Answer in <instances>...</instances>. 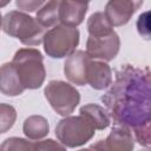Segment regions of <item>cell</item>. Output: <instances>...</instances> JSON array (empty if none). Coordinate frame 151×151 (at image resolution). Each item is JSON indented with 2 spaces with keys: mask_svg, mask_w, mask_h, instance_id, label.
<instances>
[{
  "mask_svg": "<svg viewBox=\"0 0 151 151\" xmlns=\"http://www.w3.org/2000/svg\"><path fill=\"white\" fill-rule=\"evenodd\" d=\"M92 58L85 51H76L67 57L64 64V73L67 80L74 85L84 86L87 84V67Z\"/></svg>",
  "mask_w": 151,
  "mask_h": 151,
  "instance_id": "52a82bcc",
  "label": "cell"
},
{
  "mask_svg": "<svg viewBox=\"0 0 151 151\" xmlns=\"http://www.w3.org/2000/svg\"><path fill=\"white\" fill-rule=\"evenodd\" d=\"M21 83L25 88H39L46 77V70L42 61V54L37 48H20L15 52L13 59Z\"/></svg>",
  "mask_w": 151,
  "mask_h": 151,
  "instance_id": "7a4b0ae2",
  "label": "cell"
},
{
  "mask_svg": "<svg viewBox=\"0 0 151 151\" xmlns=\"http://www.w3.org/2000/svg\"><path fill=\"white\" fill-rule=\"evenodd\" d=\"M44 51L54 59H61L76 52L79 44V31L77 27L59 24L45 33Z\"/></svg>",
  "mask_w": 151,
  "mask_h": 151,
  "instance_id": "277c9868",
  "label": "cell"
},
{
  "mask_svg": "<svg viewBox=\"0 0 151 151\" xmlns=\"http://www.w3.org/2000/svg\"><path fill=\"white\" fill-rule=\"evenodd\" d=\"M137 137L140 144L151 147V122L137 130Z\"/></svg>",
  "mask_w": 151,
  "mask_h": 151,
  "instance_id": "44dd1931",
  "label": "cell"
},
{
  "mask_svg": "<svg viewBox=\"0 0 151 151\" xmlns=\"http://www.w3.org/2000/svg\"><path fill=\"white\" fill-rule=\"evenodd\" d=\"M94 131V126L85 116H67L57 124L55 136L64 146L78 147L91 140Z\"/></svg>",
  "mask_w": 151,
  "mask_h": 151,
  "instance_id": "3957f363",
  "label": "cell"
},
{
  "mask_svg": "<svg viewBox=\"0 0 151 151\" xmlns=\"http://www.w3.org/2000/svg\"><path fill=\"white\" fill-rule=\"evenodd\" d=\"M88 9V2L85 0H61L60 24L77 27L84 21Z\"/></svg>",
  "mask_w": 151,
  "mask_h": 151,
  "instance_id": "30bf717a",
  "label": "cell"
},
{
  "mask_svg": "<svg viewBox=\"0 0 151 151\" xmlns=\"http://www.w3.org/2000/svg\"><path fill=\"white\" fill-rule=\"evenodd\" d=\"M144 0H109L104 13L113 26H123L140 8Z\"/></svg>",
  "mask_w": 151,
  "mask_h": 151,
  "instance_id": "ba28073f",
  "label": "cell"
},
{
  "mask_svg": "<svg viewBox=\"0 0 151 151\" xmlns=\"http://www.w3.org/2000/svg\"><path fill=\"white\" fill-rule=\"evenodd\" d=\"M9 1H11V0H0V6H1V7H5Z\"/></svg>",
  "mask_w": 151,
  "mask_h": 151,
  "instance_id": "603a6c76",
  "label": "cell"
},
{
  "mask_svg": "<svg viewBox=\"0 0 151 151\" xmlns=\"http://www.w3.org/2000/svg\"><path fill=\"white\" fill-rule=\"evenodd\" d=\"M17 111L13 106L0 104V133L7 132L15 123Z\"/></svg>",
  "mask_w": 151,
  "mask_h": 151,
  "instance_id": "e0dca14e",
  "label": "cell"
},
{
  "mask_svg": "<svg viewBox=\"0 0 151 151\" xmlns=\"http://www.w3.org/2000/svg\"><path fill=\"white\" fill-rule=\"evenodd\" d=\"M79 113L85 116L96 130H104L110 125V118L106 111L97 104H86L80 107Z\"/></svg>",
  "mask_w": 151,
  "mask_h": 151,
  "instance_id": "9a60e30c",
  "label": "cell"
},
{
  "mask_svg": "<svg viewBox=\"0 0 151 151\" xmlns=\"http://www.w3.org/2000/svg\"><path fill=\"white\" fill-rule=\"evenodd\" d=\"M1 150L6 151H11V150H37L35 143L28 142L24 138H18V137H12V138H7L6 140H4L2 145H1Z\"/></svg>",
  "mask_w": 151,
  "mask_h": 151,
  "instance_id": "ac0fdd59",
  "label": "cell"
},
{
  "mask_svg": "<svg viewBox=\"0 0 151 151\" xmlns=\"http://www.w3.org/2000/svg\"><path fill=\"white\" fill-rule=\"evenodd\" d=\"M60 5H61V0H48L37 12V20L46 28L59 25L60 24Z\"/></svg>",
  "mask_w": 151,
  "mask_h": 151,
  "instance_id": "5bb4252c",
  "label": "cell"
},
{
  "mask_svg": "<svg viewBox=\"0 0 151 151\" xmlns=\"http://www.w3.org/2000/svg\"><path fill=\"white\" fill-rule=\"evenodd\" d=\"M119 48L120 39L114 31L101 37L88 35L86 41V52L92 59H99L104 61L113 60L117 57Z\"/></svg>",
  "mask_w": 151,
  "mask_h": 151,
  "instance_id": "8992f818",
  "label": "cell"
},
{
  "mask_svg": "<svg viewBox=\"0 0 151 151\" xmlns=\"http://www.w3.org/2000/svg\"><path fill=\"white\" fill-rule=\"evenodd\" d=\"M4 33L19 39L21 44L27 46H38L44 41L46 27H44L37 18H32L22 11H12L4 15L1 24Z\"/></svg>",
  "mask_w": 151,
  "mask_h": 151,
  "instance_id": "6da1fadb",
  "label": "cell"
},
{
  "mask_svg": "<svg viewBox=\"0 0 151 151\" xmlns=\"http://www.w3.org/2000/svg\"><path fill=\"white\" fill-rule=\"evenodd\" d=\"M134 146L133 137L126 126H116L105 140H99L98 144H93L92 149L110 150V151H130Z\"/></svg>",
  "mask_w": 151,
  "mask_h": 151,
  "instance_id": "9c48e42d",
  "label": "cell"
},
{
  "mask_svg": "<svg viewBox=\"0 0 151 151\" xmlns=\"http://www.w3.org/2000/svg\"><path fill=\"white\" fill-rule=\"evenodd\" d=\"M85 1H87V2H88V1H91V0H85Z\"/></svg>",
  "mask_w": 151,
  "mask_h": 151,
  "instance_id": "cb8c5ba5",
  "label": "cell"
},
{
  "mask_svg": "<svg viewBox=\"0 0 151 151\" xmlns=\"http://www.w3.org/2000/svg\"><path fill=\"white\" fill-rule=\"evenodd\" d=\"M87 84L94 90L106 88L112 80V71L104 60H91L86 74Z\"/></svg>",
  "mask_w": 151,
  "mask_h": 151,
  "instance_id": "7c38bea8",
  "label": "cell"
},
{
  "mask_svg": "<svg viewBox=\"0 0 151 151\" xmlns=\"http://www.w3.org/2000/svg\"><path fill=\"white\" fill-rule=\"evenodd\" d=\"M37 150H64L66 146H64L61 143H57L53 139H46V140H40L35 143Z\"/></svg>",
  "mask_w": 151,
  "mask_h": 151,
  "instance_id": "7402d4cb",
  "label": "cell"
},
{
  "mask_svg": "<svg viewBox=\"0 0 151 151\" xmlns=\"http://www.w3.org/2000/svg\"><path fill=\"white\" fill-rule=\"evenodd\" d=\"M137 31L140 35L151 39V9L143 12L137 19Z\"/></svg>",
  "mask_w": 151,
  "mask_h": 151,
  "instance_id": "d6986e66",
  "label": "cell"
},
{
  "mask_svg": "<svg viewBox=\"0 0 151 151\" xmlns=\"http://www.w3.org/2000/svg\"><path fill=\"white\" fill-rule=\"evenodd\" d=\"M0 90L7 97H15L21 94L26 88L24 87L19 73L13 63H6L0 70Z\"/></svg>",
  "mask_w": 151,
  "mask_h": 151,
  "instance_id": "8fae6325",
  "label": "cell"
},
{
  "mask_svg": "<svg viewBox=\"0 0 151 151\" xmlns=\"http://www.w3.org/2000/svg\"><path fill=\"white\" fill-rule=\"evenodd\" d=\"M22 131L28 139L38 140L48 134L50 124H48L47 119L42 116H39V114L29 116L24 122Z\"/></svg>",
  "mask_w": 151,
  "mask_h": 151,
  "instance_id": "4fadbf2b",
  "label": "cell"
},
{
  "mask_svg": "<svg viewBox=\"0 0 151 151\" xmlns=\"http://www.w3.org/2000/svg\"><path fill=\"white\" fill-rule=\"evenodd\" d=\"M47 0H15L17 7L22 12H38Z\"/></svg>",
  "mask_w": 151,
  "mask_h": 151,
  "instance_id": "ffe728a7",
  "label": "cell"
},
{
  "mask_svg": "<svg viewBox=\"0 0 151 151\" xmlns=\"http://www.w3.org/2000/svg\"><path fill=\"white\" fill-rule=\"evenodd\" d=\"M44 96L51 107L63 117L70 116L80 101L78 90L63 80H51L44 90Z\"/></svg>",
  "mask_w": 151,
  "mask_h": 151,
  "instance_id": "5b68a950",
  "label": "cell"
},
{
  "mask_svg": "<svg viewBox=\"0 0 151 151\" xmlns=\"http://www.w3.org/2000/svg\"><path fill=\"white\" fill-rule=\"evenodd\" d=\"M86 26H87L88 35H93V37H101L110 34L111 32H113V27H114L104 12H96L91 14Z\"/></svg>",
  "mask_w": 151,
  "mask_h": 151,
  "instance_id": "2e32d148",
  "label": "cell"
}]
</instances>
